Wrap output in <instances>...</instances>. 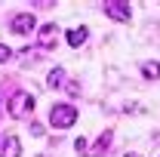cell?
I'll return each mask as SVG.
<instances>
[{
    "mask_svg": "<svg viewBox=\"0 0 160 157\" xmlns=\"http://www.w3.org/2000/svg\"><path fill=\"white\" fill-rule=\"evenodd\" d=\"M74 120H77V108H74V105H52V111H49V123H52L56 129H68V126H74Z\"/></svg>",
    "mask_w": 160,
    "mask_h": 157,
    "instance_id": "cell-1",
    "label": "cell"
},
{
    "mask_svg": "<svg viewBox=\"0 0 160 157\" xmlns=\"http://www.w3.org/2000/svg\"><path fill=\"white\" fill-rule=\"evenodd\" d=\"M34 111V96L31 93H16L9 102V117H25Z\"/></svg>",
    "mask_w": 160,
    "mask_h": 157,
    "instance_id": "cell-2",
    "label": "cell"
},
{
    "mask_svg": "<svg viewBox=\"0 0 160 157\" xmlns=\"http://www.w3.org/2000/svg\"><path fill=\"white\" fill-rule=\"evenodd\" d=\"M34 28H37V19H34V13H19V16H12V22H9V31H12V34H19V37L31 34Z\"/></svg>",
    "mask_w": 160,
    "mask_h": 157,
    "instance_id": "cell-3",
    "label": "cell"
},
{
    "mask_svg": "<svg viewBox=\"0 0 160 157\" xmlns=\"http://www.w3.org/2000/svg\"><path fill=\"white\" fill-rule=\"evenodd\" d=\"M105 16H111L114 22H129V3H123V0H108L105 3Z\"/></svg>",
    "mask_w": 160,
    "mask_h": 157,
    "instance_id": "cell-4",
    "label": "cell"
},
{
    "mask_svg": "<svg viewBox=\"0 0 160 157\" xmlns=\"http://www.w3.org/2000/svg\"><path fill=\"white\" fill-rule=\"evenodd\" d=\"M111 139H114V133L105 129V133L96 139V145L89 148V157H105V154H108V148H111Z\"/></svg>",
    "mask_w": 160,
    "mask_h": 157,
    "instance_id": "cell-5",
    "label": "cell"
},
{
    "mask_svg": "<svg viewBox=\"0 0 160 157\" xmlns=\"http://www.w3.org/2000/svg\"><path fill=\"white\" fill-rule=\"evenodd\" d=\"M0 157H22V142L19 136H6L0 145Z\"/></svg>",
    "mask_w": 160,
    "mask_h": 157,
    "instance_id": "cell-6",
    "label": "cell"
},
{
    "mask_svg": "<svg viewBox=\"0 0 160 157\" xmlns=\"http://www.w3.org/2000/svg\"><path fill=\"white\" fill-rule=\"evenodd\" d=\"M56 34H59L56 25H43V28L37 31V43L43 46V49H49V46H56Z\"/></svg>",
    "mask_w": 160,
    "mask_h": 157,
    "instance_id": "cell-7",
    "label": "cell"
},
{
    "mask_svg": "<svg viewBox=\"0 0 160 157\" xmlns=\"http://www.w3.org/2000/svg\"><path fill=\"white\" fill-rule=\"evenodd\" d=\"M68 43H71L74 49L83 46V43H86V28H71V31H68Z\"/></svg>",
    "mask_w": 160,
    "mask_h": 157,
    "instance_id": "cell-8",
    "label": "cell"
},
{
    "mask_svg": "<svg viewBox=\"0 0 160 157\" xmlns=\"http://www.w3.org/2000/svg\"><path fill=\"white\" fill-rule=\"evenodd\" d=\"M142 74L148 80H160V62H145L142 65Z\"/></svg>",
    "mask_w": 160,
    "mask_h": 157,
    "instance_id": "cell-9",
    "label": "cell"
},
{
    "mask_svg": "<svg viewBox=\"0 0 160 157\" xmlns=\"http://www.w3.org/2000/svg\"><path fill=\"white\" fill-rule=\"evenodd\" d=\"M62 83H65V71H62V68H52V71H49V77H46V86H52V89H56V86H62Z\"/></svg>",
    "mask_w": 160,
    "mask_h": 157,
    "instance_id": "cell-10",
    "label": "cell"
},
{
    "mask_svg": "<svg viewBox=\"0 0 160 157\" xmlns=\"http://www.w3.org/2000/svg\"><path fill=\"white\" fill-rule=\"evenodd\" d=\"M9 59H12V49L0 43V65H3V62H9Z\"/></svg>",
    "mask_w": 160,
    "mask_h": 157,
    "instance_id": "cell-11",
    "label": "cell"
},
{
    "mask_svg": "<svg viewBox=\"0 0 160 157\" xmlns=\"http://www.w3.org/2000/svg\"><path fill=\"white\" fill-rule=\"evenodd\" d=\"M74 148H77L80 154H83V151H86V139H77V142H74Z\"/></svg>",
    "mask_w": 160,
    "mask_h": 157,
    "instance_id": "cell-12",
    "label": "cell"
},
{
    "mask_svg": "<svg viewBox=\"0 0 160 157\" xmlns=\"http://www.w3.org/2000/svg\"><path fill=\"white\" fill-rule=\"evenodd\" d=\"M126 157H142V154H126Z\"/></svg>",
    "mask_w": 160,
    "mask_h": 157,
    "instance_id": "cell-13",
    "label": "cell"
}]
</instances>
